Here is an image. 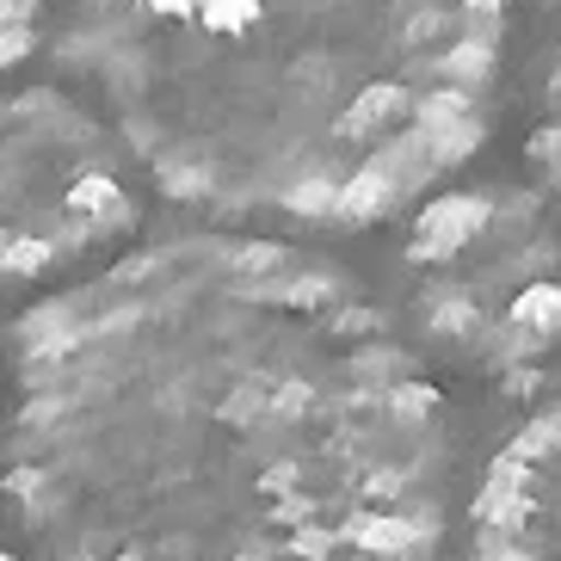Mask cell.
I'll return each instance as SVG.
<instances>
[{"instance_id":"7a4b0ae2","label":"cell","mask_w":561,"mask_h":561,"mask_svg":"<svg viewBox=\"0 0 561 561\" xmlns=\"http://www.w3.org/2000/svg\"><path fill=\"white\" fill-rule=\"evenodd\" d=\"M44 44L167 204L358 234L494 136L512 0H50Z\"/></svg>"},{"instance_id":"277c9868","label":"cell","mask_w":561,"mask_h":561,"mask_svg":"<svg viewBox=\"0 0 561 561\" xmlns=\"http://www.w3.org/2000/svg\"><path fill=\"white\" fill-rule=\"evenodd\" d=\"M462 561H561V389L488 457Z\"/></svg>"},{"instance_id":"5b68a950","label":"cell","mask_w":561,"mask_h":561,"mask_svg":"<svg viewBox=\"0 0 561 561\" xmlns=\"http://www.w3.org/2000/svg\"><path fill=\"white\" fill-rule=\"evenodd\" d=\"M525 154L561 210V0H537L525 44Z\"/></svg>"},{"instance_id":"6da1fadb","label":"cell","mask_w":561,"mask_h":561,"mask_svg":"<svg viewBox=\"0 0 561 561\" xmlns=\"http://www.w3.org/2000/svg\"><path fill=\"white\" fill-rule=\"evenodd\" d=\"M450 476L420 346L278 234L117 253L7 340L19 561H445Z\"/></svg>"},{"instance_id":"3957f363","label":"cell","mask_w":561,"mask_h":561,"mask_svg":"<svg viewBox=\"0 0 561 561\" xmlns=\"http://www.w3.org/2000/svg\"><path fill=\"white\" fill-rule=\"evenodd\" d=\"M401 248L413 346L488 382L561 352V210L543 185L481 180L413 204Z\"/></svg>"},{"instance_id":"8992f818","label":"cell","mask_w":561,"mask_h":561,"mask_svg":"<svg viewBox=\"0 0 561 561\" xmlns=\"http://www.w3.org/2000/svg\"><path fill=\"white\" fill-rule=\"evenodd\" d=\"M44 19H50V0H0V75H13L37 50Z\"/></svg>"}]
</instances>
